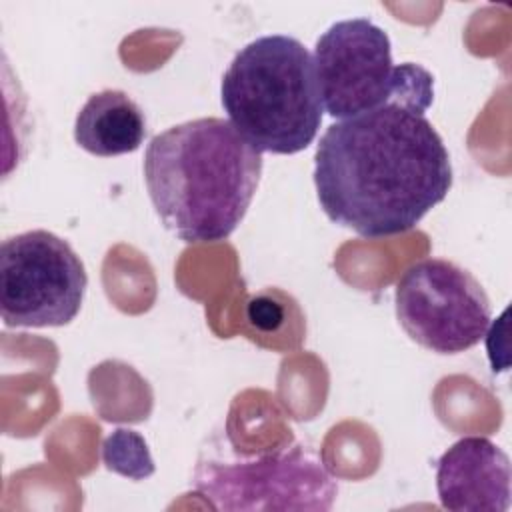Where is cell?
I'll return each instance as SVG.
<instances>
[{
	"instance_id": "30bf717a",
	"label": "cell",
	"mask_w": 512,
	"mask_h": 512,
	"mask_svg": "<svg viewBox=\"0 0 512 512\" xmlns=\"http://www.w3.org/2000/svg\"><path fill=\"white\" fill-rule=\"evenodd\" d=\"M102 462L108 470L130 480H144L156 470L146 440L128 428H116L104 438Z\"/></svg>"
},
{
	"instance_id": "7a4b0ae2",
	"label": "cell",
	"mask_w": 512,
	"mask_h": 512,
	"mask_svg": "<svg viewBox=\"0 0 512 512\" xmlns=\"http://www.w3.org/2000/svg\"><path fill=\"white\" fill-rule=\"evenodd\" d=\"M262 152L224 118H196L156 134L144 152L148 196L182 242H220L244 220Z\"/></svg>"
},
{
	"instance_id": "9c48e42d",
	"label": "cell",
	"mask_w": 512,
	"mask_h": 512,
	"mask_svg": "<svg viewBox=\"0 0 512 512\" xmlns=\"http://www.w3.org/2000/svg\"><path fill=\"white\" fill-rule=\"evenodd\" d=\"M144 138V112L122 90L94 92L74 120L76 144L94 156L110 158L134 152Z\"/></svg>"
},
{
	"instance_id": "6da1fadb",
	"label": "cell",
	"mask_w": 512,
	"mask_h": 512,
	"mask_svg": "<svg viewBox=\"0 0 512 512\" xmlns=\"http://www.w3.org/2000/svg\"><path fill=\"white\" fill-rule=\"evenodd\" d=\"M432 102L392 98L334 122L314 154L320 208L364 238L412 230L452 188L450 154L426 118Z\"/></svg>"
},
{
	"instance_id": "3957f363",
	"label": "cell",
	"mask_w": 512,
	"mask_h": 512,
	"mask_svg": "<svg viewBox=\"0 0 512 512\" xmlns=\"http://www.w3.org/2000/svg\"><path fill=\"white\" fill-rule=\"evenodd\" d=\"M228 122L258 152L296 154L322 124V100L308 48L286 34H268L236 52L220 84Z\"/></svg>"
},
{
	"instance_id": "8fae6325",
	"label": "cell",
	"mask_w": 512,
	"mask_h": 512,
	"mask_svg": "<svg viewBox=\"0 0 512 512\" xmlns=\"http://www.w3.org/2000/svg\"><path fill=\"white\" fill-rule=\"evenodd\" d=\"M248 320L262 332H276L284 322V308L270 294H260L248 304Z\"/></svg>"
},
{
	"instance_id": "52a82bcc",
	"label": "cell",
	"mask_w": 512,
	"mask_h": 512,
	"mask_svg": "<svg viewBox=\"0 0 512 512\" xmlns=\"http://www.w3.org/2000/svg\"><path fill=\"white\" fill-rule=\"evenodd\" d=\"M394 306L402 330L436 354L470 350L492 320L490 298L482 284L444 258L410 264L396 282Z\"/></svg>"
},
{
	"instance_id": "277c9868",
	"label": "cell",
	"mask_w": 512,
	"mask_h": 512,
	"mask_svg": "<svg viewBox=\"0 0 512 512\" xmlns=\"http://www.w3.org/2000/svg\"><path fill=\"white\" fill-rule=\"evenodd\" d=\"M314 70L324 112L352 118L392 98L434 100V78L418 64L392 62L388 34L368 18L334 22L314 46Z\"/></svg>"
},
{
	"instance_id": "8992f818",
	"label": "cell",
	"mask_w": 512,
	"mask_h": 512,
	"mask_svg": "<svg viewBox=\"0 0 512 512\" xmlns=\"http://www.w3.org/2000/svg\"><path fill=\"white\" fill-rule=\"evenodd\" d=\"M86 286L82 260L60 236L28 230L2 242L0 310L6 326H66L78 316Z\"/></svg>"
},
{
	"instance_id": "5b68a950",
	"label": "cell",
	"mask_w": 512,
	"mask_h": 512,
	"mask_svg": "<svg viewBox=\"0 0 512 512\" xmlns=\"http://www.w3.org/2000/svg\"><path fill=\"white\" fill-rule=\"evenodd\" d=\"M194 490L216 510H312L332 508L338 484L316 448L292 442L258 458L206 452L196 460Z\"/></svg>"
},
{
	"instance_id": "ba28073f",
	"label": "cell",
	"mask_w": 512,
	"mask_h": 512,
	"mask_svg": "<svg viewBox=\"0 0 512 512\" xmlns=\"http://www.w3.org/2000/svg\"><path fill=\"white\" fill-rule=\"evenodd\" d=\"M510 458L484 436H464L436 462V490L452 512H506L510 508Z\"/></svg>"
}]
</instances>
